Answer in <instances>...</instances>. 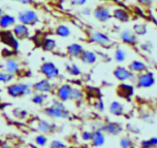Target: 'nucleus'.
<instances>
[{"label": "nucleus", "instance_id": "nucleus-47", "mask_svg": "<svg viewBox=\"0 0 157 148\" xmlns=\"http://www.w3.org/2000/svg\"><path fill=\"white\" fill-rule=\"evenodd\" d=\"M130 148H133V146H132V147H130Z\"/></svg>", "mask_w": 157, "mask_h": 148}, {"label": "nucleus", "instance_id": "nucleus-37", "mask_svg": "<svg viewBox=\"0 0 157 148\" xmlns=\"http://www.w3.org/2000/svg\"><path fill=\"white\" fill-rule=\"evenodd\" d=\"M12 113L15 116L16 118L18 119H22L27 116V112L25 109H20V108H15L12 111Z\"/></svg>", "mask_w": 157, "mask_h": 148}, {"label": "nucleus", "instance_id": "nucleus-29", "mask_svg": "<svg viewBox=\"0 0 157 148\" xmlns=\"http://www.w3.org/2000/svg\"><path fill=\"white\" fill-rule=\"evenodd\" d=\"M15 76L6 72L5 69H0V83L9 84L15 79Z\"/></svg>", "mask_w": 157, "mask_h": 148}, {"label": "nucleus", "instance_id": "nucleus-2", "mask_svg": "<svg viewBox=\"0 0 157 148\" xmlns=\"http://www.w3.org/2000/svg\"><path fill=\"white\" fill-rule=\"evenodd\" d=\"M32 92V85L24 82H12L6 86V93L11 98H21Z\"/></svg>", "mask_w": 157, "mask_h": 148}, {"label": "nucleus", "instance_id": "nucleus-39", "mask_svg": "<svg viewBox=\"0 0 157 148\" xmlns=\"http://www.w3.org/2000/svg\"><path fill=\"white\" fill-rule=\"evenodd\" d=\"M81 138L84 140V141H90L92 138V132L88 130H85L81 134Z\"/></svg>", "mask_w": 157, "mask_h": 148}, {"label": "nucleus", "instance_id": "nucleus-45", "mask_svg": "<svg viewBox=\"0 0 157 148\" xmlns=\"http://www.w3.org/2000/svg\"><path fill=\"white\" fill-rule=\"evenodd\" d=\"M0 148H10V146L7 144H3Z\"/></svg>", "mask_w": 157, "mask_h": 148}, {"label": "nucleus", "instance_id": "nucleus-9", "mask_svg": "<svg viewBox=\"0 0 157 148\" xmlns=\"http://www.w3.org/2000/svg\"><path fill=\"white\" fill-rule=\"evenodd\" d=\"M74 89L75 87L70 83H63L60 85L55 90L57 99L62 101L63 103L72 101Z\"/></svg>", "mask_w": 157, "mask_h": 148}, {"label": "nucleus", "instance_id": "nucleus-6", "mask_svg": "<svg viewBox=\"0 0 157 148\" xmlns=\"http://www.w3.org/2000/svg\"><path fill=\"white\" fill-rule=\"evenodd\" d=\"M113 76L120 83L129 82L133 83L136 80V74L133 73L130 69L122 65H118L113 71Z\"/></svg>", "mask_w": 157, "mask_h": 148}, {"label": "nucleus", "instance_id": "nucleus-36", "mask_svg": "<svg viewBox=\"0 0 157 148\" xmlns=\"http://www.w3.org/2000/svg\"><path fill=\"white\" fill-rule=\"evenodd\" d=\"M120 145L122 148H130L133 146V143L128 137H123L120 140Z\"/></svg>", "mask_w": 157, "mask_h": 148}, {"label": "nucleus", "instance_id": "nucleus-19", "mask_svg": "<svg viewBox=\"0 0 157 148\" xmlns=\"http://www.w3.org/2000/svg\"><path fill=\"white\" fill-rule=\"evenodd\" d=\"M109 112L114 117H122L125 113V106L118 100H113L109 105Z\"/></svg>", "mask_w": 157, "mask_h": 148}, {"label": "nucleus", "instance_id": "nucleus-10", "mask_svg": "<svg viewBox=\"0 0 157 148\" xmlns=\"http://www.w3.org/2000/svg\"><path fill=\"white\" fill-rule=\"evenodd\" d=\"M134 86L129 82L120 83L116 88V93L118 97L125 100H131L134 95Z\"/></svg>", "mask_w": 157, "mask_h": 148}, {"label": "nucleus", "instance_id": "nucleus-33", "mask_svg": "<svg viewBox=\"0 0 157 148\" xmlns=\"http://www.w3.org/2000/svg\"><path fill=\"white\" fill-rule=\"evenodd\" d=\"M84 97V92H83L82 89H79V88L75 87V89H74L72 101H75V102H77V103H78V102L82 101Z\"/></svg>", "mask_w": 157, "mask_h": 148}, {"label": "nucleus", "instance_id": "nucleus-21", "mask_svg": "<svg viewBox=\"0 0 157 148\" xmlns=\"http://www.w3.org/2000/svg\"><path fill=\"white\" fill-rule=\"evenodd\" d=\"M79 60L83 64L90 66V65L95 64L96 62L98 61V55L94 51L84 49L82 55L80 57Z\"/></svg>", "mask_w": 157, "mask_h": 148}, {"label": "nucleus", "instance_id": "nucleus-25", "mask_svg": "<svg viewBox=\"0 0 157 148\" xmlns=\"http://www.w3.org/2000/svg\"><path fill=\"white\" fill-rule=\"evenodd\" d=\"M48 98V94L33 92V94L31 97V101L37 106H44V103L47 102Z\"/></svg>", "mask_w": 157, "mask_h": 148}, {"label": "nucleus", "instance_id": "nucleus-11", "mask_svg": "<svg viewBox=\"0 0 157 148\" xmlns=\"http://www.w3.org/2000/svg\"><path fill=\"white\" fill-rule=\"evenodd\" d=\"M32 88L33 92L44 94L52 93L53 91H55L52 82L46 78H42L35 82L32 85Z\"/></svg>", "mask_w": 157, "mask_h": 148}, {"label": "nucleus", "instance_id": "nucleus-31", "mask_svg": "<svg viewBox=\"0 0 157 148\" xmlns=\"http://www.w3.org/2000/svg\"><path fill=\"white\" fill-rule=\"evenodd\" d=\"M140 145L142 148H156L157 147V137H153L147 140H142Z\"/></svg>", "mask_w": 157, "mask_h": 148}, {"label": "nucleus", "instance_id": "nucleus-13", "mask_svg": "<svg viewBox=\"0 0 157 148\" xmlns=\"http://www.w3.org/2000/svg\"><path fill=\"white\" fill-rule=\"evenodd\" d=\"M11 30H12L13 35H15V38H16L18 41L25 40L30 37V28H29V26H25V25L21 24V23H17L12 28Z\"/></svg>", "mask_w": 157, "mask_h": 148}, {"label": "nucleus", "instance_id": "nucleus-12", "mask_svg": "<svg viewBox=\"0 0 157 148\" xmlns=\"http://www.w3.org/2000/svg\"><path fill=\"white\" fill-rule=\"evenodd\" d=\"M0 40H1L2 43L9 46L10 49H13L14 51L18 50V48H19V41L15 38L11 29L1 30Z\"/></svg>", "mask_w": 157, "mask_h": 148}, {"label": "nucleus", "instance_id": "nucleus-1", "mask_svg": "<svg viewBox=\"0 0 157 148\" xmlns=\"http://www.w3.org/2000/svg\"><path fill=\"white\" fill-rule=\"evenodd\" d=\"M44 112L47 117L53 119H67L70 117V112L64 103L58 99L54 100L49 106L44 107Z\"/></svg>", "mask_w": 157, "mask_h": 148}, {"label": "nucleus", "instance_id": "nucleus-32", "mask_svg": "<svg viewBox=\"0 0 157 148\" xmlns=\"http://www.w3.org/2000/svg\"><path fill=\"white\" fill-rule=\"evenodd\" d=\"M132 30L136 33V35L138 36H141V35H144L147 33V27L145 24H135L133 26Z\"/></svg>", "mask_w": 157, "mask_h": 148}, {"label": "nucleus", "instance_id": "nucleus-14", "mask_svg": "<svg viewBox=\"0 0 157 148\" xmlns=\"http://www.w3.org/2000/svg\"><path fill=\"white\" fill-rule=\"evenodd\" d=\"M120 38L123 43L128 46H136L138 43V35H136L132 29H126L121 31L120 33Z\"/></svg>", "mask_w": 157, "mask_h": 148}, {"label": "nucleus", "instance_id": "nucleus-23", "mask_svg": "<svg viewBox=\"0 0 157 148\" xmlns=\"http://www.w3.org/2000/svg\"><path fill=\"white\" fill-rule=\"evenodd\" d=\"M91 143L94 146H101L105 143V136L101 130H96L92 132Z\"/></svg>", "mask_w": 157, "mask_h": 148}, {"label": "nucleus", "instance_id": "nucleus-18", "mask_svg": "<svg viewBox=\"0 0 157 148\" xmlns=\"http://www.w3.org/2000/svg\"><path fill=\"white\" fill-rule=\"evenodd\" d=\"M4 69L6 72L16 76L21 71V66L18 60L10 57L6 59L5 61Z\"/></svg>", "mask_w": 157, "mask_h": 148}, {"label": "nucleus", "instance_id": "nucleus-17", "mask_svg": "<svg viewBox=\"0 0 157 148\" xmlns=\"http://www.w3.org/2000/svg\"><path fill=\"white\" fill-rule=\"evenodd\" d=\"M17 23V18L14 15L9 13H4L0 17V29L9 30Z\"/></svg>", "mask_w": 157, "mask_h": 148}, {"label": "nucleus", "instance_id": "nucleus-7", "mask_svg": "<svg viewBox=\"0 0 157 148\" xmlns=\"http://www.w3.org/2000/svg\"><path fill=\"white\" fill-rule=\"evenodd\" d=\"M90 43L104 48H109L113 45V41L109 35L101 31L91 32L89 36Z\"/></svg>", "mask_w": 157, "mask_h": 148}, {"label": "nucleus", "instance_id": "nucleus-35", "mask_svg": "<svg viewBox=\"0 0 157 148\" xmlns=\"http://www.w3.org/2000/svg\"><path fill=\"white\" fill-rule=\"evenodd\" d=\"M35 143L39 146H44L48 143V138L45 135L43 134H39L37 136L35 139Z\"/></svg>", "mask_w": 157, "mask_h": 148}, {"label": "nucleus", "instance_id": "nucleus-38", "mask_svg": "<svg viewBox=\"0 0 157 148\" xmlns=\"http://www.w3.org/2000/svg\"><path fill=\"white\" fill-rule=\"evenodd\" d=\"M66 146L62 141L58 140H53L50 144V148H65Z\"/></svg>", "mask_w": 157, "mask_h": 148}, {"label": "nucleus", "instance_id": "nucleus-28", "mask_svg": "<svg viewBox=\"0 0 157 148\" xmlns=\"http://www.w3.org/2000/svg\"><path fill=\"white\" fill-rule=\"evenodd\" d=\"M38 130L41 133V134H47V133L51 132L53 129V124L50 123V122L47 121V120H40L37 125Z\"/></svg>", "mask_w": 157, "mask_h": 148}, {"label": "nucleus", "instance_id": "nucleus-46", "mask_svg": "<svg viewBox=\"0 0 157 148\" xmlns=\"http://www.w3.org/2000/svg\"><path fill=\"white\" fill-rule=\"evenodd\" d=\"M12 1H13V2H19L20 0H12Z\"/></svg>", "mask_w": 157, "mask_h": 148}, {"label": "nucleus", "instance_id": "nucleus-41", "mask_svg": "<svg viewBox=\"0 0 157 148\" xmlns=\"http://www.w3.org/2000/svg\"><path fill=\"white\" fill-rule=\"evenodd\" d=\"M140 6H150L152 4L153 0H136Z\"/></svg>", "mask_w": 157, "mask_h": 148}, {"label": "nucleus", "instance_id": "nucleus-34", "mask_svg": "<svg viewBox=\"0 0 157 148\" xmlns=\"http://www.w3.org/2000/svg\"><path fill=\"white\" fill-rule=\"evenodd\" d=\"M94 107L98 112H104L105 110V103L101 98H97L94 102Z\"/></svg>", "mask_w": 157, "mask_h": 148}, {"label": "nucleus", "instance_id": "nucleus-26", "mask_svg": "<svg viewBox=\"0 0 157 148\" xmlns=\"http://www.w3.org/2000/svg\"><path fill=\"white\" fill-rule=\"evenodd\" d=\"M41 47L44 52H53L57 47L56 40L49 37L45 38L41 43Z\"/></svg>", "mask_w": 157, "mask_h": 148}, {"label": "nucleus", "instance_id": "nucleus-5", "mask_svg": "<svg viewBox=\"0 0 157 148\" xmlns=\"http://www.w3.org/2000/svg\"><path fill=\"white\" fill-rule=\"evenodd\" d=\"M136 86L140 89H150L156 83V77L151 71L147 70L136 76Z\"/></svg>", "mask_w": 157, "mask_h": 148}, {"label": "nucleus", "instance_id": "nucleus-42", "mask_svg": "<svg viewBox=\"0 0 157 148\" xmlns=\"http://www.w3.org/2000/svg\"><path fill=\"white\" fill-rule=\"evenodd\" d=\"M92 12H93V11H91V9H90L87 7L84 8V9L81 10V13H82L84 15H90Z\"/></svg>", "mask_w": 157, "mask_h": 148}, {"label": "nucleus", "instance_id": "nucleus-40", "mask_svg": "<svg viewBox=\"0 0 157 148\" xmlns=\"http://www.w3.org/2000/svg\"><path fill=\"white\" fill-rule=\"evenodd\" d=\"M87 0H70V3L73 6H83L86 4Z\"/></svg>", "mask_w": 157, "mask_h": 148}, {"label": "nucleus", "instance_id": "nucleus-30", "mask_svg": "<svg viewBox=\"0 0 157 148\" xmlns=\"http://www.w3.org/2000/svg\"><path fill=\"white\" fill-rule=\"evenodd\" d=\"M65 70L71 76H78L81 74V68L75 63H70L65 66Z\"/></svg>", "mask_w": 157, "mask_h": 148}, {"label": "nucleus", "instance_id": "nucleus-16", "mask_svg": "<svg viewBox=\"0 0 157 148\" xmlns=\"http://www.w3.org/2000/svg\"><path fill=\"white\" fill-rule=\"evenodd\" d=\"M112 18L121 23H127L130 20V12L122 7H116L111 11Z\"/></svg>", "mask_w": 157, "mask_h": 148}, {"label": "nucleus", "instance_id": "nucleus-4", "mask_svg": "<svg viewBox=\"0 0 157 148\" xmlns=\"http://www.w3.org/2000/svg\"><path fill=\"white\" fill-rule=\"evenodd\" d=\"M39 72L44 78L48 79L51 81L58 79L61 75L59 68L52 61H45L41 63L39 68Z\"/></svg>", "mask_w": 157, "mask_h": 148}, {"label": "nucleus", "instance_id": "nucleus-24", "mask_svg": "<svg viewBox=\"0 0 157 148\" xmlns=\"http://www.w3.org/2000/svg\"><path fill=\"white\" fill-rule=\"evenodd\" d=\"M55 34L60 38H68L71 35V30L67 25L59 24L55 29Z\"/></svg>", "mask_w": 157, "mask_h": 148}, {"label": "nucleus", "instance_id": "nucleus-22", "mask_svg": "<svg viewBox=\"0 0 157 148\" xmlns=\"http://www.w3.org/2000/svg\"><path fill=\"white\" fill-rule=\"evenodd\" d=\"M101 130L104 133L111 134V135H118L120 133L122 132L123 128L121 124L117 123V122H109L103 125Z\"/></svg>", "mask_w": 157, "mask_h": 148}, {"label": "nucleus", "instance_id": "nucleus-27", "mask_svg": "<svg viewBox=\"0 0 157 148\" xmlns=\"http://www.w3.org/2000/svg\"><path fill=\"white\" fill-rule=\"evenodd\" d=\"M127 53L125 49L121 47H117L115 49L114 53H113V59H114L116 63L122 64L123 63H124L127 60Z\"/></svg>", "mask_w": 157, "mask_h": 148}, {"label": "nucleus", "instance_id": "nucleus-43", "mask_svg": "<svg viewBox=\"0 0 157 148\" xmlns=\"http://www.w3.org/2000/svg\"><path fill=\"white\" fill-rule=\"evenodd\" d=\"M35 0H20L19 3L22 5H27V6H30V5L33 4Z\"/></svg>", "mask_w": 157, "mask_h": 148}, {"label": "nucleus", "instance_id": "nucleus-15", "mask_svg": "<svg viewBox=\"0 0 157 148\" xmlns=\"http://www.w3.org/2000/svg\"><path fill=\"white\" fill-rule=\"evenodd\" d=\"M84 47L83 45L79 43H70L66 46V53L68 56L73 59H78L79 60L81 56L82 55L83 52L84 51Z\"/></svg>", "mask_w": 157, "mask_h": 148}, {"label": "nucleus", "instance_id": "nucleus-20", "mask_svg": "<svg viewBox=\"0 0 157 148\" xmlns=\"http://www.w3.org/2000/svg\"><path fill=\"white\" fill-rule=\"evenodd\" d=\"M127 68H128L133 73L136 74V75L148 70V66H147V65L144 62L139 60H132V61L127 65Z\"/></svg>", "mask_w": 157, "mask_h": 148}, {"label": "nucleus", "instance_id": "nucleus-44", "mask_svg": "<svg viewBox=\"0 0 157 148\" xmlns=\"http://www.w3.org/2000/svg\"><path fill=\"white\" fill-rule=\"evenodd\" d=\"M5 13V12H4V9H2V8H1L0 7V17L2 16V15H3V14Z\"/></svg>", "mask_w": 157, "mask_h": 148}, {"label": "nucleus", "instance_id": "nucleus-8", "mask_svg": "<svg viewBox=\"0 0 157 148\" xmlns=\"http://www.w3.org/2000/svg\"><path fill=\"white\" fill-rule=\"evenodd\" d=\"M94 17L98 22L106 23L111 20L112 12L110 8L106 5L101 4L97 6L92 12Z\"/></svg>", "mask_w": 157, "mask_h": 148}, {"label": "nucleus", "instance_id": "nucleus-3", "mask_svg": "<svg viewBox=\"0 0 157 148\" xmlns=\"http://www.w3.org/2000/svg\"><path fill=\"white\" fill-rule=\"evenodd\" d=\"M17 22L23 25L32 27L39 23V15L38 12L32 9H26L20 11L17 15Z\"/></svg>", "mask_w": 157, "mask_h": 148}]
</instances>
